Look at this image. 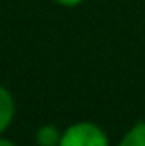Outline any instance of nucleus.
<instances>
[{
	"mask_svg": "<svg viewBox=\"0 0 145 146\" xmlns=\"http://www.w3.org/2000/svg\"><path fill=\"white\" fill-rule=\"evenodd\" d=\"M108 137L91 122H78L72 124L63 131L62 135V146H106Z\"/></svg>",
	"mask_w": 145,
	"mask_h": 146,
	"instance_id": "f257e3e1",
	"label": "nucleus"
},
{
	"mask_svg": "<svg viewBox=\"0 0 145 146\" xmlns=\"http://www.w3.org/2000/svg\"><path fill=\"white\" fill-rule=\"evenodd\" d=\"M15 115V102L13 96L9 94V91L6 87L0 85V135L7 129V126L11 124Z\"/></svg>",
	"mask_w": 145,
	"mask_h": 146,
	"instance_id": "f03ea898",
	"label": "nucleus"
},
{
	"mask_svg": "<svg viewBox=\"0 0 145 146\" xmlns=\"http://www.w3.org/2000/svg\"><path fill=\"white\" fill-rule=\"evenodd\" d=\"M62 135L63 133H60V129L56 126L47 124V126H41L37 129L36 141L41 146H56V144H62Z\"/></svg>",
	"mask_w": 145,
	"mask_h": 146,
	"instance_id": "7ed1b4c3",
	"label": "nucleus"
},
{
	"mask_svg": "<svg viewBox=\"0 0 145 146\" xmlns=\"http://www.w3.org/2000/svg\"><path fill=\"white\" fill-rule=\"evenodd\" d=\"M121 146H145V122L132 126L121 139Z\"/></svg>",
	"mask_w": 145,
	"mask_h": 146,
	"instance_id": "20e7f679",
	"label": "nucleus"
},
{
	"mask_svg": "<svg viewBox=\"0 0 145 146\" xmlns=\"http://www.w3.org/2000/svg\"><path fill=\"white\" fill-rule=\"evenodd\" d=\"M56 2L58 4H62V6H78L80 2H82V0H56Z\"/></svg>",
	"mask_w": 145,
	"mask_h": 146,
	"instance_id": "39448f33",
	"label": "nucleus"
},
{
	"mask_svg": "<svg viewBox=\"0 0 145 146\" xmlns=\"http://www.w3.org/2000/svg\"><path fill=\"white\" fill-rule=\"evenodd\" d=\"M0 146H13V143H11V141H7V139H2V137H0Z\"/></svg>",
	"mask_w": 145,
	"mask_h": 146,
	"instance_id": "423d86ee",
	"label": "nucleus"
}]
</instances>
